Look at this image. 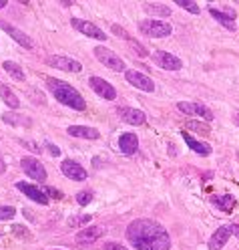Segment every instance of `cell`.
Instances as JSON below:
<instances>
[{
  "instance_id": "23",
  "label": "cell",
  "mask_w": 239,
  "mask_h": 250,
  "mask_svg": "<svg viewBox=\"0 0 239 250\" xmlns=\"http://www.w3.org/2000/svg\"><path fill=\"white\" fill-rule=\"evenodd\" d=\"M143 8L145 12L153 14V17H171V8L165 6V4H159V2H143Z\"/></svg>"
},
{
  "instance_id": "26",
  "label": "cell",
  "mask_w": 239,
  "mask_h": 250,
  "mask_svg": "<svg viewBox=\"0 0 239 250\" xmlns=\"http://www.w3.org/2000/svg\"><path fill=\"white\" fill-rule=\"evenodd\" d=\"M213 204H215L221 212H231L233 206H235V200H233V196H215V198H213Z\"/></svg>"
},
{
  "instance_id": "4",
  "label": "cell",
  "mask_w": 239,
  "mask_h": 250,
  "mask_svg": "<svg viewBox=\"0 0 239 250\" xmlns=\"http://www.w3.org/2000/svg\"><path fill=\"white\" fill-rule=\"evenodd\" d=\"M94 57H97L103 65L107 69H110V71H117V73L125 71V61L115 51L107 49V46H97V49H94Z\"/></svg>"
},
{
  "instance_id": "38",
  "label": "cell",
  "mask_w": 239,
  "mask_h": 250,
  "mask_svg": "<svg viewBox=\"0 0 239 250\" xmlns=\"http://www.w3.org/2000/svg\"><path fill=\"white\" fill-rule=\"evenodd\" d=\"M12 230H14V232H17V234H18V236H22V232H24L26 228H22V226H12ZM24 234H26V232H24Z\"/></svg>"
},
{
  "instance_id": "34",
  "label": "cell",
  "mask_w": 239,
  "mask_h": 250,
  "mask_svg": "<svg viewBox=\"0 0 239 250\" xmlns=\"http://www.w3.org/2000/svg\"><path fill=\"white\" fill-rule=\"evenodd\" d=\"M22 146H26V147H30V151H33V153H40L42 149H40V146H37V144H33V142H24V139H22V142H20Z\"/></svg>"
},
{
  "instance_id": "43",
  "label": "cell",
  "mask_w": 239,
  "mask_h": 250,
  "mask_svg": "<svg viewBox=\"0 0 239 250\" xmlns=\"http://www.w3.org/2000/svg\"><path fill=\"white\" fill-rule=\"evenodd\" d=\"M55 250H60V248H55Z\"/></svg>"
},
{
  "instance_id": "12",
  "label": "cell",
  "mask_w": 239,
  "mask_h": 250,
  "mask_svg": "<svg viewBox=\"0 0 239 250\" xmlns=\"http://www.w3.org/2000/svg\"><path fill=\"white\" fill-rule=\"evenodd\" d=\"M105 234V228L103 226H87V228H83V230H78L76 232V236H74V240H76V244H85V246H89V244H94L101 236Z\"/></svg>"
},
{
  "instance_id": "17",
  "label": "cell",
  "mask_w": 239,
  "mask_h": 250,
  "mask_svg": "<svg viewBox=\"0 0 239 250\" xmlns=\"http://www.w3.org/2000/svg\"><path fill=\"white\" fill-rule=\"evenodd\" d=\"M231 236V226L225 224V226H219L215 232H213V236L209 238V250H221L223 246L227 244Z\"/></svg>"
},
{
  "instance_id": "15",
  "label": "cell",
  "mask_w": 239,
  "mask_h": 250,
  "mask_svg": "<svg viewBox=\"0 0 239 250\" xmlns=\"http://www.w3.org/2000/svg\"><path fill=\"white\" fill-rule=\"evenodd\" d=\"M117 113L125 123H129V125H143L147 121V115L143 111H139V109H135V107H119Z\"/></svg>"
},
{
  "instance_id": "6",
  "label": "cell",
  "mask_w": 239,
  "mask_h": 250,
  "mask_svg": "<svg viewBox=\"0 0 239 250\" xmlns=\"http://www.w3.org/2000/svg\"><path fill=\"white\" fill-rule=\"evenodd\" d=\"M89 85H91V89L97 93L99 97H103V99H107V101H115V99H117V89L110 85L109 81L101 79V77H91Z\"/></svg>"
},
{
  "instance_id": "11",
  "label": "cell",
  "mask_w": 239,
  "mask_h": 250,
  "mask_svg": "<svg viewBox=\"0 0 239 250\" xmlns=\"http://www.w3.org/2000/svg\"><path fill=\"white\" fill-rule=\"evenodd\" d=\"M153 61L157 62L161 69H167V71H179L183 67V62L179 57H175L167 51H155L153 53Z\"/></svg>"
},
{
  "instance_id": "7",
  "label": "cell",
  "mask_w": 239,
  "mask_h": 250,
  "mask_svg": "<svg viewBox=\"0 0 239 250\" xmlns=\"http://www.w3.org/2000/svg\"><path fill=\"white\" fill-rule=\"evenodd\" d=\"M46 62H49L51 67L67 71V73H81L83 71V65L78 61H74L71 57H62V55H53V57L46 59Z\"/></svg>"
},
{
  "instance_id": "18",
  "label": "cell",
  "mask_w": 239,
  "mask_h": 250,
  "mask_svg": "<svg viewBox=\"0 0 239 250\" xmlns=\"http://www.w3.org/2000/svg\"><path fill=\"white\" fill-rule=\"evenodd\" d=\"M119 149L125 155H133L139 149V139L135 133H121L119 137Z\"/></svg>"
},
{
  "instance_id": "1",
  "label": "cell",
  "mask_w": 239,
  "mask_h": 250,
  "mask_svg": "<svg viewBox=\"0 0 239 250\" xmlns=\"http://www.w3.org/2000/svg\"><path fill=\"white\" fill-rule=\"evenodd\" d=\"M127 240L137 250H169L171 238L169 232L155 220L139 218L127 228Z\"/></svg>"
},
{
  "instance_id": "32",
  "label": "cell",
  "mask_w": 239,
  "mask_h": 250,
  "mask_svg": "<svg viewBox=\"0 0 239 250\" xmlns=\"http://www.w3.org/2000/svg\"><path fill=\"white\" fill-rule=\"evenodd\" d=\"M46 196H51V198H56V200H60L62 198V192L60 190H56V188H51V186H44V190H42Z\"/></svg>"
},
{
  "instance_id": "40",
  "label": "cell",
  "mask_w": 239,
  "mask_h": 250,
  "mask_svg": "<svg viewBox=\"0 0 239 250\" xmlns=\"http://www.w3.org/2000/svg\"><path fill=\"white\" fill-rule=\"evenodd\" d=\"M6 171V164H4V160H0V174H4Z\"/></svg>"
},
{
  "instance_id": "13",
  "label": "cell",
  "mask_w": 239,
  "mask_h": 250,
  "mask_svg": "<svg viewBox=\"0 0 239 250\" xmlns=\"http://www.w3.org/2000/svg\"><path fill=\"white\" fill-rule=\"evenodd\" d=\"M60 171L65 174L69 180H73V182H85L87 180V169L83 167V166H78L76 162H73V160H65L60 164Z\"/></svg>"
},
{
  "instance_id": "8",
  "label": "cell",
  "mask_w": 239,
  "mask_h": 250,
  "mask_svg": "<svg viewBox=\"0 0 239 250\" xmlns=\"http://www.w3.org/2000/svg\"><path fill=\"white\" fill-rule=\"evenodd\" d=\"M125 79L129 81L133 87H137L139 91H145V93H153V91H155V83L149 79L147 75L139 73L137 69H129V71H125Z\"/></svg>"
},
{
  "instance_id": "14",
  "label": "cell",
  "mask_w": 239,
  "mask_h": 250,
  "mask_svg": "<svg viewBox=\"0 0 239 250\" xmlns=\"http://www.w3.org/2000/svg\"><path fill=\"white\" fill-rule=\"evenodd\" d=\"M17 188H18L20 192H24V196H26V198H30L33 202H37V204H42V206L49 204V196H46L38 186L26 184V182H17Z\"/></svg>"
},
{
  "instance_id": "30",
  "label": "cell",
  "mask_w": 239,
  "mask_h": 250,
  "mask_svg": "<svg viewBox=\"0 0 239 250\" xmlns=\"http://www.w3.org/2000/svg\"><path fill=\"white\" fill-rule=\"evenodd\" d=\"M185 127H187V129H193V131H199V133H203V135L209 133V127H207L205 123H199V121H187Z\"/></svg>"
},
{
  "instance_id": "2",
  "label": "cell",
  "mask_w": 239,
  "mask_h": 250,
  "mask_svg": "<svg viewBox=\"0 0 239 250\" xmlns=\"http://www.w3.org/2000/svg\"><path fill=\"white\" fill-rule=\"evenodd\" d=\"M46 85H49V91L56 97V101H60L62 105L74 109V111H85L87 109V101L73 85L60 81V79H53V77L46 79Z\"/></svg>"
},
{
  "instance_id": "33",
  "label": "cell",
  "mask_w": 239,
  "mask_h": 250,
  "mask_svg": "<svg viewBox=\"0 0 239 250\" xmlns=\"http://www.w3.org/2000/svg\"><path fill=\"white\" fill-rule=\"evenodd\" d=\"M103 248H105V250H129L127 246H123V244H119V242H113V240H110V242H105Z\"/></svg>"
},
{
  "instance_id": "19",
  "label": "cell",
  "mask_w": 239,
  "mask_h": 250,
  "mask_svg": "<svg viewBox=\"0 0 239 250\" xmlns=\"http://www.w3.org/2000/svg\"><path fill=\"white\" fill-rule=\"evenodd\" d=\"M183 135V139H185V144L189 146V149H193L195 153H199V155H211V146L209 144H203V142H199V139H195L191 133H187V131H183L181 133Z\"/></svg>"
},
{
  "instance_id": "21",
  "label": "cell",
  "mask_w": 239,
  "mask_h": 250,
  "mask_svg": "<svg viewBox=\"0 0 239 250\" xmlns=\"http://www.w3.org/2000/svg\"><path fill=\"white\" fill-rule=\"evenodd\" d=\"M67 133L73 135V137H81V139H99L101 137L99 129L85 127V125H71V127L67 129Z\"/></svg>"
},
{
  "instance_id": "28",
  "label": "cell",
  "mask_w": 239,
  "mask_h": 250,
  "mask_svg": "<svg viewBox=\"0 0 239 250\" xmlns=\"http://www.w3.org/2000/svg\"><path fill=\"white\" fill-rule=\"evenodd\" d=\"M175 4H179L183 10H189L191 14H199V6H197V2H193V0H175Z\"/></svg>"
},
{
  "instance_id": "35",
  "label": "cell",
  "mask_w": 239,
  "mask_h": 250,
  "mask_svg": "<svg viewBox=\"0 0 239 250\" xmlns=\"http://www.w3.org/2000/svg\"><path fill=\"white\" fill-rule=\"evenodd\" d=\"M46 149H49V153L55 155V158H58V155H60V149L56 146H53V144H46Z\"/></svg>"
},
{
  "instance_id": "31",
  "label": "cell",
  "mask_w": 239,
  "mask_h": 250,
  "mask_svg": "<svg viewBox=\"0 0 239 250\" xmlns=\"http://www.w3.org/2000/svg\"><path fill=\"white\" fill-rule=\"evenodd\" d=\"M76 202H78V206H87L92 202V192L89 190H83V192H78L76 194Z\"/></svg>"
},
{
  "instance_id": "42",
  "label": "cell",
  "mask_w": 239,
  "mask_h": 250,
  "mask_svg": "<svg viewBox=\"0 0 239 250\" xmlns=\"http://www.w3.org/2000/svg\"><path fill=\"white\" fill-rule=\"evenodd\" d=\"M2 234H4V232H2V230H0V236H2Z\"/></svg>"
},
{
  "instance_id": "24",
  "label": "cell",
  "mask_w": 239,
  "mask_h": 250,
  "mask_svg": "<svg viewBox=\"0 0 239 250\" xmlns=\"http://www.w3.org/2000/svg\"><path fill=\"white\" fill-rule=\"evenodd\" d=\"M2 69L12 77V79H17V81H24L26 79V75H24V69L18 65V62H14V61H4V65Z\"/></svg>"
},
{
  "instance_id": "41",
  "label": "cell",
  "mask_w": 239,
  "mask_h": 250,
  "mask_svg": "<svg viewBox=\"0 0 239 250\" xmlns=\"http://www.w3.org/2000/svg\"><path fill=\"white\" fill-rule=\"evenodd\" d=\"M6 4H8V2H6V0H0V8H4Z\"/></svg>"
},
{
  "instance_id": "29",
  "label": "cell",
  "mask_w": 239,
  "mask_h": 250,
  "mask_svg": "<svg viewBox=\"0 0 239 250\" xmlns=\"http://www.w3.org/2000/svg\"><path fill=\"white\" fill-rule=\"evenodd\" d=\"M17 216V210L12 206H0V222H8Z\"/></svg>"
},
{
  "instance_id": "5",
  "label": "cell",
  "mask_w": 239,
  "mask_h": 250,
  "mask_svg": "<svg viewBox=\"0 0 239 250\" xmlns=\"http://www.w3.org/2000/svg\"><path fill=\"white\" fill-rule=\"evenodd\" d=\"M177 109H179V111H183L185 115H195V117H203L205 121H213V111L207 105L191 103V101H179Z\"/></svg>"
},
{
  "instance_id": "22",
  "label": "cell",
  "mask_w": 239,
  "mask_h": 250,
  "mask_svg": "<svg viewBox=\"0 0 239 250\" xmlns=\"http://www.w3.org/2000/svg\"><path fill=\"white\" fill-rule=\"evenodd\" d=\"M0 97H2V101H4L10 109H18V107H20L18 97L14 95V91H12L8 85H2V83H0Z\"/></svg>"
},
{
  "instance_id": "36",
  "label": "cell",
  "mask_w": 239,
  "mask_h": 250,
  "mask_svg": "<svg viewBox=\"0 0 239 250\" xmlns=\"http://www.w3.org/2000/svg\"><path fill=\"white\" fill-rule=\"evenodd\" d=\"M113 30H115V33H117V35H123V39H127V41H131V37H129V35H127V33H125V30H123V28H119L117 24L113 26Z\"/></svg>"
},
{
  "instance_id": "39",
  "label": "cell",
  "mask_w": 239,
  "mask_h": 250,
  "mask_svg": "<svg viewBox=\"0 0 239 250\" xmlns=\"http://www.w3.org/2000/svg\"><path fill=\"white\" fill-rule=\"evenodd\" d=\"M233 121H235V125H239V109L233 111Z\"/></svg>"
},
{
  "instance_id": "20",
  "label": "cell",
  "mask_w": 239,
  "mask_h": 250,
  "mask_svg": "<svg viewBox=\"0 0 239 250\" xmlns=\"http://www.w3.org/2000/svg\"><path fill=\"white\" fill-rule=\"evenodd\" d=\"M209 14H211V17L219 22V24H223V26H225L227 30H235V12L233 10H229L227 8V12H221V10H217V8H209Z\"/></svg>"
},
{
  "instance_id": "25",
  "label": "cell",
  "mask_w": 239,
  "mask_h": 250,
  "mask_svg": "<svg viewBox=\"0 0 239 250\" xmlns=\"http://www.w3.org/2000/svg\"><path fill=\"white\" fill-rule=\"evenodd\" d=\"M2 121L4 123H10V125H17V127H24V125H26V127H28V125H30V119H26L24 115H18V113H2Z\"/></svg>"
},
{
  "instance_id": "9",
  "label": "cell",
  "mask_w": 239,
  "mask_h": 250,
  "mask_svg": "<svg viewBox=\"0 0 239 250\" xmlns=\"http://www.w3.org/2000/svg\"><path fill=\"white\" fill-rule=\"evenodd\" d=\"M20 167L24 169V174L28 178H33L37 182H44L46 180V169H44V166L37 158H22Z\"/></svg>"
},
{
  "instance_id": "16",
  "label": "cell",
  "mask_w": 239,
  "mask_h": 250,
  "mask_svg": "<svg viewBox=\"0 0 239 250\" xmlns=\"http://www.w3.org/2000/svg\"><path fill=\"white\" fill-rule=\"evenodd\" d=\"M0 28H2L4 33H8L18 44H22L24 49H33V46H35V42L30 41V37H28L26 33H22V30H18L17 26H12V24H8V22H4V21H0Z\"/></svg>"
},
{
  "instance_id": "3",
  "label": "cell",
  "mask_w": 239,
  "mask_h": 250,
  "mask_svg": "<svg viewBox=\"0 0 239 250\" xmlns=\"http://www.w3.org/2000/svg\"><path fill=\"white\" fill-rule=\"evenodd\" d=\"M139 30L145 37H153V39H165V37H171V33H173V28H171L169 22L157 21V19L141 21L139 22Z\"/></svg>"
},
{
  "instance_id": "37",
  "label": "cell",
  "mask_w": 239,
  "mask_h": 250,
  "mask_svg": "<svg viewBox=\"0 0 239 250\" xmlns=\"http://www.w3.org/2000/svg\"><path fill=\"white\" fill-rule=\"evenodd\" d=\"M231 226V234H235V236L239 238V224H229Z\"/></svg>"
},
{
  "instance_id": "27",
  "label": "cell",
  "mask_w": 239,
  "mask_h": 250,
  "mask_svg": "<svg viewBox=\"0 0 239 250\" xmlns=\"http://www.w3.org/2000/svg\"><path fill=\"white\" fill-rule=\"evenodd\" d=\"M91 214H78V216H71L69 220H67V224L71 226V228H81V226H85V224H89L91 222Z\"/></svg>"
},
{
  "instance_id": "10",
  "label": "cell",
  "mask_w": 239,
  "mask_h": 250,
  "mask_svg": "<svg viewBox=\"0 0 239 250\" xmlns=\"http://www.w3.org/2000/svg\"><path fill=\"white\" fill-rule=\"evenodd\" d=\"M71 24L78 30V33H83L85 37L97 39V41H105V39H107L105 30H101L97 24H92V22H89V21H83V19H71Z\"/></svg>"
}]
</instances>
